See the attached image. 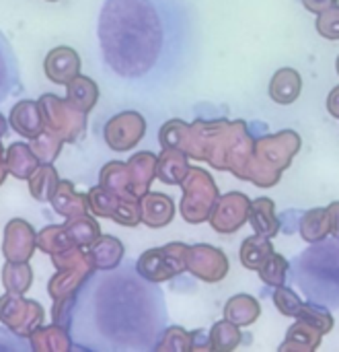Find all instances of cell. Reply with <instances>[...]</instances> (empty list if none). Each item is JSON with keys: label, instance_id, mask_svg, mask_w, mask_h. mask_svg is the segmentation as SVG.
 <instances>
[{"label": "cell", "instance_id": "6da1fadb", "mask_svg": "<svg viewBox=\"0 0 339 352\" xmlns=\"http://www.w3.org/2000/svg\"><path fill=\"white\" fill-rule=\"evenodd\" d=\"M107 64L121 76H142L161 52V21L148 0H107L99 19Z\"/></svg>", "mask_w": 339, "mask_h": 352}, {"label": "cell", "instance_id": "7a4b0ae2", "mask_svg": "<svg viewBox=\"0 0 339 352\" xmlns=\"http://www.w3.org/2000/svg\"><path fill=\"white\" fill-rule=\"evenodd\" d=\"M303 140L294 130L255 138V153L247 173V182L257 188H272L280 182L282 173L290 167L294 155L301 151Z\"/></svg>", "mask_w": 339, "mask_h": 352}, {"label": "cell", "instance_id": "3957f363", "mask_svg": "<svg viewBox=\"0 0 339 352\" xmlns=\"http://www.w3.org/2000/svg\"><path fill=\"white\" fill-rule=\"evenodd\" d=\"M183 200H181V214L187 223L200 225L206 223L212 214L220 192L212 179V175L200 167H189L185 179L181 182Z\"/></svg>", "mask_w": 339, "mask_h": 352}, {"label": "cell", "instance_id": "277c9868", "mask_svg": "<svg viewBox=\"0 0 339 352\" xmlns=\"http://www.w3.org/2000/svg\"><path fill=\"white\" fill-rule=\"evenodd\" d=\"M187 254L189 245L181 241L167 243L163 248H152L138 258L136 270L142 278L150 283H165L187 270Z\"/></svg>", "mask_w": 339, "mask_h": 352}, {"label": "cell", "instance_id": "5b68a950", "mask_svg": "<svg viewBox=\"0 0 339 352\" xmlns=\"http://www.w3.org/2000/svg\"><path fill=\"white\" fill-rule=\"evenodd\" d=\"M43 109L45 128L58 134L64 142H76L86 132V113L74 107L68 99H62L54 93H45L39 99Z\"/></svg>", "mask_w": 339, "mask_h": 352}, {"label": "cell", "instance_id": "8992f818", "mask_svg": "<svg viewBox=\"0 0 339 352\" xmlns=\"http://www.w3.org/2000/svg\"><path fill=\"white\" fill-rule=\"evenodd\" d=\"M45 311L33 301L16 293H4L0 297V324L19 338H29L33 330L43 326Z\"/></svg>", "mask_w": 339, "mask_h": 352}, {"label": "cell", "instance_id": "52a82bcc", "mask_svg": "<svg viewBox=\"0 0 339 352\" xmlns=\"http://www.w3.org/2000/svg\"><path fill=\"white\" fill-rule=\"evenodd\" d=\"M249 208L251 200L243 192H229L216 200L208 223L216 233L233 235L249 221Z\"/></svg>", "mask_w": 339, "mask_h": 352}, {"label": "cell", "instance_id": "ba28073f", "mask_svg": "<svg viewBox=\"0 0 339 352\" xmlns=\"http://www.w3.org/2000/svg\"><path fill=\"white\" fill-rule=\"evenodd\" d=\"M146 132V120L138 111H121L105 124V142L115 153L132 151Z\"/></svg>", "mask_w": 339, "mask_h": 352}, {"label": "cell", "instance_id": "9c48e42d", "mask_svg": "<svg viewBox=\"0 0 339 352\" xmlns=\"http://www.w3.org/2000/svg\"><path fill=\"white\" fill-rule=\"evenodd\" d=\"M187 270L196 278L214 285V283H220V280L226 278V274H229V258L220 250H216V248H212L208 243H198V245L189 248Z\"/></svg>", "mask_w": 339, "mask_h": 352}, {"label": "cell", "instance_id": "30bf717a", "mask_svg": "<svg viewBox=\"0 0 339 352\" xmlns=\"http://www.w3.org/2000/svg\"><path fill=\"white\" fill-rule=\"evenodd\" d=\"M37 250V233L29 221L12 219L2 233V256L10 262H29Z\"/></svg>", "mask_w": 339, "mask_h": 352}, {"label": "cell", "instance_id": "8fae6325", "mask_svg": "<svg viewBox=\"0 0 339 352\" xmlns=\"http://www.w3.org/2000/svg\"><path fill=\"white\" fill-rule=\"evenodd\" d=\"M80 56L68 45H58L47 52L43 60V72L54 85H68L80 74Z\"/></svg>", "mask_w": 339, "mask_h": 352}, {"label": "cell", "instance_id": "7c38bea8", "mask_svg": "<svg viewBox=\"0 0 339 352\" xmlns=\"http://www.w3.org/2000/svg\"><path fill=\"white\" fill-rule=\"evenodd\" d=\"M8 124L23 138H29V140L37 138L45 130V118H43V109L39 101H31V99L19 101L10 109Z\"/></svg>", "mask_w": 339, "mask_h": 352}, {"label": "cell", "instance_id": "4fadbf2b", "mask_svg": "<svg viewBox=\"0 0 339 352\" xmlns=\"http://www.w3.org/2000/svg\"><path fill=\"white\" fill-rule=\"evenodd\" d=\"M175 217V202L169 194L146 192L140 198V221L150 229L167 227Z\"/></svg>", "mask_w": 339, "mask_h": 352}, {"label": "cell", "instance_id": "5bb4252c", "mask_svg": "<svg viewBox=\"0 0 339 352\" xmlns=\"http://www.w3.org/2000/svg\"><path fill=\"white\" fill-rule=\"evenodd\" d=\"M156 161L159 157L150 151H142L130 157L128 171L132 182V192L136 198H142L146 192H150L152 179L156 177Z\"/></svg>", "mask_w": 339, "mask_h": 352}, {"label": "cell", "instance_id": "9a60e30c", "mask_svg": "<svg viewBox=\"0 0 339 352\" xmlns=\"http://www.w3.org/2000/svg\"><path fill=\"white\" fill-rule=\"evenodd\" d=\"M93 272H95V268L58 270L47 283V295L51 297V301L76 297L80 287H84V283L93 276Z\"/></svg>", "mask_w": 339, "mask_h": 352}, {"label": "cell", "instance_id": "2e32d148", "mask_svg": "<svg viewBox=\"0 0 339 352\" xmlns=\"http://www.w3.org/2000/svg\"><path fill=\"white\" fill-rule=\"evenodd\" d=\"M51 206H54V210L60 217L72 219V217H78V214H86L89 212V196L82 194V192H78L72 182L60 179L58 190H56V194L51 198Z\"/></svg>", "mask_w": 339, "mask_h": 352}, {"label": "cell", "instance_id": "e0dca14e", "mask_svg": "<svg viewBox=\"0 0 339 352\" xmlns=\"http://www.w3.org/2000/svg\"><path fill=\"white\" fill-rule=\"evenodd\" d=\"M29 344L31 351L35 352H68L72 349L70 332L66 326L60 324L39 326L37 330H33L29 336Z\"/></svg>", "mask_w": 339, "mask_h": 352}, {"label": "cell", "instance_id": "ac0fdd59", "mask_svg": "<svg viewBox=\"0 0 339 352\" xmlns=\"http://www.w3.org/2000/svg\"><path fill=\"white\" fill-rule=\"evenodd\" d=\"M189 157L179 148H163L156 161V179L167 186H181L189 171Z\"/></svg>", "mask_w": 339, "mask_h": 352}, {"label": "cell", "instance_id": "d6986e66", "mask_svg": "<svg viewBox=\"0 0 339 352\" xmlns=\"http://www.w3.org/2000/svg\"><path fill=\"white\" fill-rule=\"evenodd\" d=\"M126 254L124 243L113 237V235H101L91 248H89V256L93 260L95 270H115L121 262Z\"/></svg>", "mask_w": 339, "mask_h": 352}, {"label": "cell", "instance_id": "ffe728a7", "mask_svg": "<svg viewBox=\"0 0 339 352\" xmlns=\"http://www.w3.org/2000/svg\"><path fill=\"white\" fill-rule=\"evenodd\" d=\"M303 78L294 68H280L270 80V97L280 105H290L299 99Z\"/></svg>", "mask_w": 339, "mask_h": 352}, {"label": "cell", "instance_id": "44dd1931", "mask_svg": "<svg viewBox=\"0 0 339 352\" xmlns=\"http://www.w3.org/2000/svg\"><path fill=\"white\" fill-rule=\"evenodd\" d=\"M323 332L317 330L315 326L299 320L296 324L290 326L288 334H286V340L284 344L280 346V352H313L321 346V340H323Z\"/></svg>", "mask_w": 339, "mask_h": 352}, {"label": "cell", "instance_id": "7402d4cb", "mask_svg": "<svg viewBox=\"0 0 339 352\" xmlns=\"http://www.w3.org/2000/svg\"><path fill=\"white\" fill-rule=\"evenodd\" d=\"M39 159L37 155L33 153L31 144L27 142H12L8 148H6V167H8V173L16 179H29L37 167H39Z\"/></svg>", "mask_w": 339, "mask_h": 352}, {"label": "cell", "instance_id": "603a6c76", "mask_svg": "<svg viewBox=\"0 0 339 352\" xmlns=\"http://www.w3.org/2000/svg\"><path fill=\"white\" fill-rule=\"evenodd\" d=\"M249 225L255 233L274 239L280 231V221L276 217V204L272 198H257L249 208Z\"/></svg>", "mask_w": 339, "mask_h": 352}, {"label": "cell", "instance_id": "cb8c5ba5", "mask_svg": "<svg viewBox=\"0 0 339 352\" xmlns=\"http://www.w3.org/2000/svg\"><path fill=\"white\" fill-rule=\"evenodd\" d=\"M261 314V305L255 297L251 295H235L226 301L224 305V320L245 328V326H251L255 324V320L259 318Z\"/></svg>", "mask_w": 339, "mask_h": 352}, {"label": "cell", "instance_id": "d4e9b609", "mask_svg": "<svg viewBox=\"0 0 339 352\" xmlns=\"http://www.w3.org/2000/svg\"><path fill=\"white\" fill-rule=\"evenodd\" d=\"M66 99L80 111L89 113L99 101V87L93 78L78 74L66 85Z\"/></svg>", "mask_w": 339, "mask_h": 352}, {"label": "cell", "instance_id": "484cf974", "mask_svg": "<svg viewBox=\"0 0 339 352\" xmlns=\"http://www.w3.org/2000/svg\"><path fill=\"white\" fill-rule=\"evenodd\" d=\"M99 184L107 190H111L113 194L121 196V198H136L132 192V182H130V171H128V163L121 161H111L107 163L101 173H99ZM140 200V198H138Z\"/></svg>", "mask_w": 339, "mask_h": 352}, {"label": "cell", "instance_id": "4316f807", "mask_svg": "<svg viewBox=\"0 0 339 352\" xmlns=\"http://www.w3.org/2000/svg\"><path fill=\"white\" fill-rule=\"evenodd\" d=\"M272 254H274L272 239L266 237V235L255 233L253 237H247V239L241 243L239 258H241V264H243L247 270H259V268L264 266V262H266Z\"/></svg>", "mask_w": 339, "mask_h": 352}, {"label": "cell", "instance_id": "83f0119b", "mask_svg": "<svg viewBox=\"0 0 339 352\" xmlns=\"http://www.w3.org/2000/svg\"><path fill=\"white\" fill-rule=\"evenodd\" d=\"M27 182H29V194L37 202H51V198L58 190V184H60V175L51 163H41L37 167V171Z\"/></svg>", "mask_w": 339, "mask_h": 352}, {"label": "cell", "instance_id": "f1b7e54d", "mask_svg": "<svg viewBox=\"0 0 339 352\" xmlns=\"http://www.w3.org/2000/svg\"><path fill=\"white\" fill-rule=\"evenodd\" d=\"M331 235L327 208H311L301 219V237L307 243H321Z\"/></svg>", "mask_w": 339, "mask_h": 352}, {"label": "cell", "instance_id": "f546056e", "mask_svg": "<svg viewBox=\"0 0 339 352\" xmlns=\"http://www.w3.org/2000/svg\"><path fill=\"white\" fill-rule=\"evenodd\" d=\"M0 280H2L4 291L25 295L33 285V270H31L29 262H10V260H6L4 266H2V272H0Z\"/></svg>", "mask_w": 339, "mask_h": 352}, {"label": "cell", "instance_id": "4dcf8cb0", "mask_svg": "<svg viewBox=\"0 0 339 352\" xmlns=\"http://www.w3.org/2000/svg\"><path fill=\"white\" fill-rule=\"evenodd\" d=\"M64 225H66L72 241L76 245H80V248H91L101 237V227H99V223L89 212L72 217V219H66Z\"/></svg>", "mask_w": 339, "mask_h": 352}, {"label": "cell", "instance_id": "1f68e13d", "mask_svg": "<svg viewBox=\"0 0 339 352\" xmlns=\"http://www.w3.org/2000/svg\"><path fill=\"white\" fill-rule=\"evenodd\" d=\"M72 245H76V243L72 241L66 225H47L37 233V250H41L47 256L64 252Z\"/></svg>", "mask_w": 339, "mask_h": 352}, {"label": "cell", "instance_id": "d6a6232c", "mask_svg": "<svg viewBox=\"0 0 339 352\" xmlns=\"http://www.w3.org/2000/svg\"><path fill=\"white\" fill-rule=\"evenodd\" d=\"M86 196H89V210L99 219H113L115 210L119 208V204L124 200L121 196L113 194L111 190L103 188L101 184L97 188H91Z\"/></svg>", "mask_w": 339, "mask_h": 352}, {"label": "cell", "instance_id": "836d02e7", "mask_svg": "<svg viewBox=\"0 0 339 352\" xmlns=\"http://www.w3.org/2000/svg\"><path fill=\"white\" fill-rule=\"evenodd\" d=\"M241 326L229 322V320H222V322H216L210 330V340H212V349L218 352H231L235 351L239 344H241Z\"/></svg>", "mask_w": 339, "mask_h": 352}, {"label": "cell", "instance_id": "e575fe53", "mask_svg": "<svg viewBox=\"0 0 339 352\" xmlns=\"http://www.w3.org/2000/svg\"><path fill=\"white\" fill-rule=\"evenodd\" d=\"M14 82H16V62H14L10 45L0 33V101L8 97Z\"/></svg>", "mask_w": 339, "mask_h": 352}, {"label": "cell", "instance_id": "d590c367", "mask_svg": "<svg viewBox=\"0 0 339 352\" xmlns=\"http://www.w3.org/2000/svg\"><path fill=\"white\" fill-rule=\"evenodd\" d=\"M257 274H259V278H261L268 287L278 289V287L286 285V278H288V260H286L284 256H280V254L274 252V254L264 262V266L257 270Z\"/></svg>", "mask_w": 339, "mask_h": 352}, {"label": "cell", "instance_id": "8d00e7d4", "mask_svg": "<svg viewBox=\"0 0 339 352\" xmlns=\"http://www.w3.org/2000/svg\"><path fill=\"white\" fill-rule=\"evenodd\" d=\"M62 146H64V140L47 128L37 138L31 140V148L37 155L39 163H54L58 159Z\"/></svg>", "mask_w": 339, "mask_h": 352}, {"label": "cell", "instance_id": "74e56055", "mask_svg": "<svg viewBox=\"0 0 339 352\" xmlns=\"http://www.w3.org/2000/svg\"><path fill=\"white\" fill-rule=\"evenodd\" d=\"M272 299H274L278 311H280L282 316H286V318H299L301 311H303V305H305L303 299H301L292 289H288V287H284V285L278 287V289H274Z\"/></svg>", "mask_w": 339, "mask_h": 352}, {"label": "cell", "instance_id": "f35d334b", "mask_svg": "<svg viewBox=\"0 0 339 352\" xmlns=\"http://www.w3.org/2000/svg\"><path fill=\"white\" fill-rule=\"evenodd\" d=\"M156 351L159 352H189L194 351L191 346V334L185 332L183 328L179 326H173L169 328L165 334H163V340L156 344Z\"/></svg>", "mask_w": 339, "mask_h": 352}, {"label": "cell", "instance_id": "ab89813d", "mask_svg": "<svg viewBox=\"0 0 339 352\" xmlns=\"http://www.w3.org/2000/svg\"><path fill=\"white\" fill-rule=\"evenodd\" d=\"M296 320H303V322L315 326L323 334L331 332V328H334V316L325 307H321L317 303H305L303 305V311H301V316Z\"/></svg>", "mask_w": 339, "mask_h": 352}, {"label": "cell", "instance_id": "60d3db41", "mask_svg": "<svg viewBox=\"0 0 339 352\" xmlns=\"http://www.w3.org/2000/svg\"><path fill=\"white\" fill-rule=\"evenodd\" d=\"M317 31L321 37L325 39H331V41H339V4L323 10L319 16H317V23H315Z\"/></svg>", "mask_w": 339, "mask_h": 352}, {"label": "cell", "instance_id": "b9f144b4", "mask_svg": "<svg viewBox=\"0 0 339 352\" xmlns=\"http://www.w3.org/2000/svg\"><path fill=\"white\" fill-rule=\"evenodd\" d=\"M189 334H191V346H194V351H214L212 349L210 334H206L204 330H196V332H189Z\"/></svg>", "mask_w": 339, "mask_h": 352}, {"label": "cell", "instance_id": "7bdbcfd3", "mask_svg": "<svg viewBox=\"0 0 339 352\" xmlns=\"http://www.w3.org/2000/svg\"><path fill=\"white\" fill-rule=\"evenodd\" d=\"M336 4H338V0H303V6L315 14H321L323 10H327Z\"/></svg>", "mask_w": 339, "mask_h": 352}, {"label": "cell", "instance_id": "ee69618b", "mask_svg": "<svg viewBox=\"0 0 339 352\" xmlns=\"http://www.w3.org/2000/svg\"><path fill=\"white\" fill-rule=\"evenodd\" d=\"M329 223H331V237L339 239V202H334L327 206Z\"/></svg>", "mask_w": 339, "mask_h": 352}, {"label": "cell", "instance_id": "f6af8a7d", "mask_svg": "<svg viewBox=\"0 0 339 352\" xmlns=\"http://www.w3.org/2000/svg\"><path fill=\"white\" fill-rule=\"evenodd\" d=\"M327 109H329V113L334 118L339 120V85L329 93V97H327Z\"/></svg>", "mask_w": 339, "mask_h": 352}, {"label": "cell", "instance_id": "bcb514c9", "mask_svg": "<svg viewBox=\"0 0 339 352\" xmlns=\"http://www.w3.org/2000/svg\"><path fill=\"white\" fill-rule=\"evenodd\" d=\"M6 173H8V167H6V151L2 148V142H0V186L6 179Z\"/></svg>", "mask_w": 339, "mask_h": 352}, {"label": "cell", "instance_id": "7dc6e473", "mask_svg": "<svg viewBox=\"0 0 339 352\" xmlns=\"http://www.w3.org/2000/svg\"><path fill=\"white\" fill-rule=\"evenodd\" d=\"M6 128H8V122H6V118H4V116L0 113V138H2L4 134H6Z\"/></svg>", "mask_w": 339, "mask_h": 352}, {"label": "cell", "instance_id": "c3c4849f", "mask_svg": "<svg viewBox=\"0 0 339 352\" xmlns=\"http://www.w3.org/2000/svg\"><path fill=\"white\" fill-rule=\"evenodd\" d=\"M336 68H338V74H339V56H338V62H336Z\"/></svg>", "mask_w": 339, "mask_h": 352}, {"label": "cell", "instance_id": "681fc988", "mask_svg": "<svg viewBox=\"0 0 339 352\" xmlns=\"http://www.w3.org/2000/svg\"><path fill=\"white\" fill-rule=\"evenodd\" d=\"M47 2H58V0H47Z\"/></svg>", "mask_w": 339, "mask_h": 352}]
</instances>
